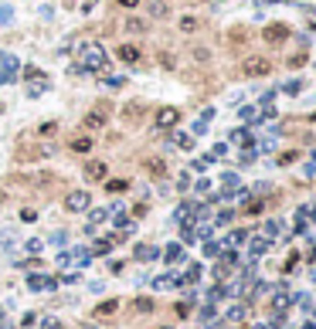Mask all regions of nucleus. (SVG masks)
Listing matches in <instances>:
<instances>
[{
  "mask_svg": "<svg viewBox=\"0 0 316 329\" xmlns=\"http://www.w3.org/2000/svg\"><path fill=\"white\" fill-rule=\"evenodd\" d=\"M296 160H299V153H296V149H289V153H279V160H275V163H279V166H293Z\"/></svg>",
  "mask_w": 316,
  "mask_h": 329,
  "instance_id": "obj_24",
  "label": "nucleus"
},
{
  "mask_svg": "<svg viewBox=\"0 0 316 329\" xmlns=\"http://www.w3.org/2000/svg\"><path fill=\"white\" fill-rule=\"evenodd\" d=\"M147 10H150V17H167V14H170V7H167L163 0H153V3H147Z\"/></svg>",
  "mask_w": 316,
  "mask_h": 329,
  "instance_id": "obj_19",
  "label": "nucleus"
},
{
  "mask_svg": "<svg viewBox=\"0 0 316 329\" xmlns=\"http://www.w3.org/2000/svg\"><path fill=\"white\" fill-rule=\"evenodd\" d=\"M119 7H140V0H116Z\"/></svg>",
  "mask_w": 316,
  "mask_h": 329,
  "instance_id": "obj_52",
  "label": "nucleus"
},
{
  "mask_svg": "<svg viewBox=\"0 0 316 329\" xmlns=\"http://www.w3.org/2000/svg\"><path fill=\"white\" fill-rule=\"evenodd\" d=\"M10 17H14V10H10V7H0V21H10Z\"/></svg>",
  "mask_w": 316,
  "mask_h": 329,
  "instance_id": "obj_51",
  "label": "nucleus"
},
{
  "mask_svg": "<svg viewBox=\"0 0 316 329\" xmlns=\"http://www.w3.org/2000/svg\"><path fill=\"white\" fill-rule=\"evenodd\" d=\"M214 275H218V282H225V278L232 275V265H218V268H214Z\"/></svg>",
  "mask_w": 316,
  "mask_h": 329,
  "instance_id": "obj_39",
  "label": "nucleus"
},
{
  "mask_svg": "<svg viewBox=\"0 0 316 329\" xmlns=\"http://www.w3.org/2000/svg\"><path fill=\"white\" fill-rule=\"evenodd\" d=\"M306 10H310V14H313V17H316V7H306Z\"/></svg>",
  "mask_w": 316,
  "mask_h": 329,
  "instance_id": "obj_54",
  "label": "nucleus"
},
{
  "mask_svg": "<svg viewBox=\"0 0 316 329\" xmlns=\"http://www.w3.org/2000/svg\"><path fill=\"white\" fill-rule=\"evenodd\" d=\"M173 143H177L180 149H190V146H194V136H187V132H173Z\"/></svg>",
  "mask_w": 316,
  "mask_h": 329,
  "instance_id": "obj_23",
  "label": "nucleus"
},
{
  "mask_svg": "<svg viewBox=\"0 0 316 329\" xmlns=\"http://www.w3.org/2000/svg\"><path fill=\"white\" fill-rule=\"evenodd\" d=\"M272 62L265 58V55H248L245 62H241V75H248V78H265V75H272Z\"/></svg>",
  "mask_w": 316,
  "mask_h": 329,
  "instance_id": "obj_2",
  "label": "nucleus"
},
{
  "mask_svg": "<svg viewBox=\"0 0 316 329\" xmlns=\"http://www.w3.org/2000/svg\"><path fill=\"white\" fill-rule=\"evenodd\" d=\"M157 255L160 251L153 248V245H136V258H140V262H153Z\"/></svg>",
  "mask_w": 316,
  "mask_h": 329,
  "instance_id": "obj_16",
  "label": "nucleus"
},
{
  "mask_svg": "<svg viewBox=\"0 0 316 329\" xmlns=\"http://www.w3.org/2000/svg\"><path fill=\"white\" fill-rule=\"evenodd\" d=\"M143 112H147L143 102H126V105H123V119H126V123H140Z\"/></svg>",
  "mask_w": 316,
  "mask_h": 329,
  "instance_id": "obj_11",
  "label": "nucleus"
},
{
  "mask_svg": "<svg viewBox=\"0 0 316 329\" xmlns=\"http://www.w3.org/2000/svg\"><path fill=\"white\" fill-rule=\"evenodd\" d=\"M27 288L31 292H51L55 278H48V275H27Z\"/></svg>",
  "mask_w": 316,
  "mask_h": 329,
  "instance_id": "obj_10",
  "label": "nucleus"
},
{
  "mask_svg": "<svg viewBox=\"0 0 316 329\" xmlns=\"http://www.w3.org/2000/svg\"><path fill=\"white\" fill-rule=\"evenodd\" d=\"M163 329H173V326H163Z\"/></svg>",
  "mask_w": 316,
  "mask_h": 329,
  "instance_id": "obj_58",
  "label": "nucleus"
},
{
  "mask_svg": "<svg viewBox=\"0 0 316 329\" xmlns=\"http://www.w3.org/2000/svg\"><path fill=\"white\" fill-rule=\"evenodd\" d=\"M303 329H316V326H313V323H303Z\"/></svg>",
  "mask_w": 316,
  "mask_h": 329,
  "instance_id": "obj_53",
  "label": "nucleus"
},
{
  "mask_svg": "<svg viewBox=\"0 0 316 329\" xmlns=\"http://www.w3.org/2000/svg\"><path fill=\"white\" fill-rule=\"evenodd\" d=\"M105 123H109V109H105V105H95V109L85 112V119H82V126H85L88 132H99Z\"/></svg>",
  "mask_w": 316,
  "mask_h": 329,
  "instance_id": "obj_4",
  "label": "nucleus"
},
{
  "mask_svg": "<svg viewBox=\"0 0 316 329\" xmlns=\"http://www.w3.org/2000/svg\"><path fill=\"white\" fill-rule=\"evenodd\" d=\"M143 170H147L150 177H163V173H167V160H160V156H147V160H143Z\"/></svg>",
  "mask_w": 316,
  "mask_h": 329,
  "instance_id": "obj_12",
  "label": "nucleus"
},
{
  "mask_svg": "<svg viewBox=\"0 0 316 329\" xmlns=\"http://www.w3.org/2000/svg\"><path fill=\"white\" fill-rule=\"evenodd\" d=\"M112 245H116V238H102V241H95V245H92V255H109V251H112Z\"/></svg>",
  "mask_w": 316,
  "mask_h": 329,
  "instance_id": "obj_18",
  "label": "nucleus"
},
{
  "mask_svg": "<svg viewBox=\"0 0 316 329\" xmlns=\"http://www.w3.org/2000/svg\"><path fill=\"white\" fill-rule=\"evenodd\" d=\"M105 190H109V194H126V190H129V180H109Z\"/></svg>",
  "mask_w": 316,
  "mask_h": 329,
  "instance_id": "obj_21",
  "label": "nucleus"
},
{
  "mask_svg": "<svg viewBox=\"0 0 316 329\" xmlns=\"http://www.w3.org/2000/svg\"><path fill=\"white\" fill-rule=\"evenodd\" d=\"M21 221H38V210H31V207H24V210H21Z\"/></svg>",
  "mask_w": 316,
  "mask_h": 329,
  "instance_id": "obj_46",
  "label": "nucleus"
},
{
  "mask_svg": "<svg viewBox=\"0 0 316 329\" xmlns=\"http://www.w3.org/2000/svg\"><path fill=\"white\" fill-rule=\"evenodd\" d=\"M136 309H140V312H150V309H153V299H143V295H140V299H136Z\"/></svg>",
  "mask_w": 316,
  "mask_h": 329,
  "instance_id": "obj_40",
  "label": "nucleus"
},
{
  "mask_svg": "<svg viewBox=\"0 0 316 329\" xmlns=\"http://www.w3.org/2000/svg\"><path fill=\"white\" fill-rule=\"evenodd\" d=\"M105 170H109V166H105L102 160H88V163H85V180H102Z\"/></svg>",
  "mask_w": 316,
  "mask_h": 329,
  "instance_id": "obj_13",
  "label": "nucleus"
},
{
  "mask_svg": "<svg viewBox=\"0 0 316 329\" xmlns=\"http://www.w3.org/2000/svg\"><path fill=\"white\" fill-rule=\"evenodd\" d=\"M24 78H31V85H34V82H44V71H41V68H24Z\"/></svg>",
  "mask_w": 316,
  "mask_h": 329,
  "instance_id": "obj_28",
  "label": "nucleus"
},
{
  "mask_svg": "<svg viewBox=\"0 0 316 329\" xmlns=\"http://www.w3.org/2000/svg\"><path fill=\"white\" fill-rule=\"evenodd\" d=\"M306 62H310V51H299V55H293V58H289V68H303Z\"/></svg>",
  "mask_w": 316,
  "mask_h": 329,
  "instance_id": "obj_26",
  "label": "nucleus"
},
{
  "mask_svg": "<svg viewBox=\"0 0 316 329\" xmlns=\"http://www.w3.org/2000/svg\"><path fill=\"white\" fill-rule=\"evenodd\" d=\"M190 55H194V62H201V65H204V62H208V58H211V55H208V48H194V51H190Z\"/></svg>",
  "mask_w": 316,
  "mask_h": 329,
  "instance_id": "obj_37",
  "label": "nucleus"
},
{
  "mask_svg": "<svg viewBox=\"0 0 316 329\" xmlns=\"http://www.w3.org/2000/svg\"><path fill=\"white\" fill-rule=\"evenodd\" d=\"M21 184H27V187H55L58 177H55V173H31V177H24Z\"/></svg>",
  "mask_w": 316,
  "mask_h": 329,
  "instance_id": "obj_9",
  "label": "nucleus"
},
{
  "mask_svg": "<svg viewBox=\"0 0 316 329\" xmlns=\"http://www.w3.org/2000/svg\"><path fill=\"white\" fill-rule=\"evenodd\" d=\"M170 285H177L173 275H160V278H157V288H170Z\"/></svg>",
  "mask_w": 316,
  "mask_h": 329,
  "instance_id": "obj_35",
  "label": "nucleus"
},
{
  "mask_svg": "<svg viewBox=\"0 0 316 329\" xmlns=\"http://www.w3.org/2000/svg\"><path fill=\"white\" fill-rule=\"evenodd\" d=\"M41 329H62V323L55 316H48V319H41Z\"/></svg>",
  "mask_w": 316,
  "mask_h": 329,
  "instance_id": "obj_41",
  "label": "nucleus"
},
{
  "mask_svg": "<svg viewBox=\"0 0 316 329\" xmlns=\"http://www.w3.org/2000/svg\"><path fill=\"white\" fill-rule=\"evenodd\" d=\"M123 27H126L129 34H143V31H147V21H140V17H129Z\"/></svg>",
  "mask_w": 316,
  "mask_h": 329,
  "instance_id": "obj_20",
  "label": "nucleus"
},
{
  "mask_svg": "<svg viewBox=\"0 0 316 329\" xmlns=\"http://www.w3.org/2000/svg\"><path fill=\"white\" fill-rule=\"evenodd\" d=\"M241 316H245V309H241V306H232V309L225 312V323H238Z\"/></svg>",
  "mask_w": 316,
  "mask_h": 329,
  "instance_id": "obj_27",
  "label": "nucleus"
},
{
  "mask_svg": "<svg viewBox=\"0 0 316 329\" xmlns=\"http://www.w3.org/2000/svg\"><path fill=\"white\" fill-rule=\"evenodd\" d=\"M245 214H248V217H255V214H262V200H248V207H245Z\"/></svg>",
  "mask_w": 316,
  "mask_h": 329,
  "instance_id": "obj_33",
  "label": "nucleus"
},
{
  "mask_svg": "<svg viewBox=\"0 0 316 329\" xmlns=\"http://www.w3.org/2000/svg\"><path fill=\"white\" fill-rule=\"evenodd\" d=\"M262 38H265V44H282V41L289 38V27H286V24H265Z\"/></svg>",
  "mask_w": 316,
  "mask_h": 329,
  "instance_id": "obj_7",
  "label": "nucleus"
},
{
  "mask_svg": "<svg viewBox=\"0 0 316 329\" xmlns=\"http://www.w3.org/2000/svg\"><path fill=\"white\" fill-rule=\"evenodd\" d=\"M157 129H173L177 123H180V109H173V105H163V109H157Z\"/></svg>",
  "mask_w": 316,
  "mask_h": 329,
  "instance_id": "obj_5",
  "label": "nucleus"
},
{
  "mask_svg": "<svg viewBox=\"0 0 316 329\" xmlns=\"http://www.w3.org/2000/svg\"><path fill=\"white\" fill-rule=\"evenodd\" d=\"M180 31H184V34H194V31H197V17H190V14L180 17Z\"/></svg>",
  "mask_w": 316,
  "mask_h": 329,
  "instance_id": "obj_22",
  "label": "nucleus"
},
{
  "mask_svg": "<svg viewBox=\"0 0 316 329\" xmlns=\"http://www.w3.org/2000/svg\"><path fill=\"white\" fill-rule=\"evenodd\" d=\"M55 129H58V126H55V123H44V126H41V129H38V136H55Z\"/></svg>",
  "mask_w": 316,
  "mask_h": 329,
  "instance_id": "obj_45",
  "label": "nucleus"
},
{
  "mask_svg": "<svg viewBox=\"0 0 316 329\" xmlns=\"http://www.w3.org/2000/svg\"><path fill=\"white\" fill-rule=\"evenodd\" d=\"M160 65H163V68H173L177 62H173V55H170V51H163V55H160Z\"/></svg>",
  "mask_w": 316,
  "mask_h": 329,
  "instance_id": "obj_44",
  "label": "nucleus"
},
{
  "mask_svg": "<svg viewBox=\"0 0 316 329\" xmlns=\"http://www.w3.org/2000/svg\"><path fill=\"white\" fill-rule=\"evenodd\" d=\"M289 302H293V299H289V295H279V299H275V309H279V312H282V309H286V306H289Z\"/></svg>",
  "mask_w": 316,
  "mask_h": 329,
  "instance_id": "obj_48",
  "label": "nucleus"
},
{
  "mask_svg": "<svg viewBox=\"0 0 316 329\" xmlns=\"http://www.w3.org/2000/svg\"><path fill=\"white\" fill-rule=\"evenodd\" d=\"M245 238H248L245 231H232V238H228V245H232V248H238V245H241Z\"/></svg>",
  "mask_w": 316,
  "mask_h": 329,
  "instance_id": "obj_36",
  "label": "nucleus"
},
{
  "mask_svg": "<svg viewBox=\"0 0 316 329\" xmlns=\"http://www.w3.org/2000/svg\"><path fill=\"white\" fill-rule=\"evenodd\" d=\"M197 275H201V265H190V268H187V275H184L180 282H197Z\"/></svg>",
  "mask_w": 316,
  "mask_h": 329,
  "instance_id": "obj_34",
  "label": "nucleus"
},
{
  "mask_svg": "<svg viewBox=\"0 0 316 329\" xmlns=\"http://www.w3.org/2000/svg\"><path fill=\"white\" fill-rule=\"evenodd\" d=\"M116 309H119V302H116V299H105V302H99V306L92 309V316H95V319H105V316H112Z\"/></svg>",
  "mask_w": 316,
  "mask_h": 329,
  "instance_id": "obj_14",
  "label": "nucleus"
},
{
  "mask_svg": "<svg viewBox=\"0 0 316 329\" xmlns=\"http://www.w3.org/2000/svg\"><path fill=\"white\" fill-rule=\"evenodd\" d=\"M0 319H3V309H0Z\"/></svg>",
  "mask_w": 316,
  "mask_h": 329,
  "instance_id": "obj_57",
  "label": "nucleus"
},
{
  "mask_svg": "<svg viewBox=\"0 0 316 329\" xmlns=\"http://www.w3.org/2000/svg\"><path fill=\"white\" fill-rule=\"evenodd\" d=\"M269 251V241L265 238H255V245H252V258H258V255H265Z\"/></svg>",
  "mask_w": 316,
  "mask_h": 329,
  "instance_id": "obj_25",
  "label": "nucleus"
},
{
  "mask_svg": "<svg viewBox=\"0 0 316 329\" xmlns=\"http://www.w3.org/2000/svg\"><path fill=\"white\" fill-rule=\"evenodd\" d=\"M299 88H303V85H299V82H286V92H289V95H296V92H299Z\"/></svg>",
  "mask_w": 316,
  "mask_h": 329,
  "instance_id": "obj_49",
  "label": "nucleus"
},
{
  "mask_svg": "<svg viewBox=\"0 0 316 329\" xmlns=\"http://www.w3.org/2000/svg\"><path fill=\"white\" fill-rule=\"evenodd\" d=\"M116 58L126 62V65H140V62H143V51H140L136 44H119V48H116Z\"/></svg>",
  "mask_w": 316,
  "mask_h": 329,
  "instance_id": "obj_8",
  "label": "nucleus"
},
{
  "mask_svg": "<svg viewBox=\"0 0 316 329\" xmlns=\"http://www.w3.org/2000/svg\"><path fill=\"white\" fill-rule=\"evenodd\" d=\"M211 160H214V156H201V160H194V170H208Z\"/></svg>",
  "mask_w": 316,
  "mask_h": 329,
  "instance_id": "obj_43",
  "label": "nucleus"
},
{
  "mask_svg": "<svg viewBox=\"0 0 316 329\" xmlns=\"http://www.w3.org/2000/svg\"><path fill=\"white\" fill-rule=\"evenodd\" d=\"M79 58H82V68L85 71H102L105 68V48L99 41H88L79 48Z\"/></svg>",
  "mask_w": 316,
  "mask_h": 329,
  "instance_id": "obj_1",
  "label": "nucleus"
},
{
  "mask_svg": "<svg viewBox=\"0 0 316 329\" xmlns=\"http://www.w3.org/2000/svg\"><path fill=\"white\" fill-rule=\"evenodd\" d=\"M0 82H17V58H3V68H0Z\"/></svg>",
  "mask_w": 316,
  "mask_h": 329,
  "instance_id": "obj_15",
  "label": "nucleus"
},
{
  "mask_svg": "<svg viewBox=\"0 0 316 329\" xmlns=\"http://www.w3.org/2000/svg\"><path fill=\"white\" fill-rule=\"evenodd\" d=\"M55 153H58L55 143H41V146H24V149H17V160H21V163H31V160H41V156H55Z\"/></svg>",
  "mask_w": 316,
  "mask_h": 329,
  "instance_id": "obj_3",
  "label": "nucleus"
},
{
  "mask_svg": "<svg viewBox=\"0 0 316 329\" xmlns=\"http://www.w3.org/2000/svg\"><path fill=\"white\" fill-rule=\"evenodd\" d=\"M177 316H190V306H187V302H177Z\"/></svg>",
  "mask_w": 316,
  "mask_h": 329,
  "instance_id": "obj_50",
  "label": "nucleus"
},
{
  "mask_svg": "<svg viewBox=\"0 0 316 329\" xmlns=\"http://www.w3.org/2000/svg\"><path fill=\"white\" fill-rule=\"evenodd\" d=\"M252 329H269V326H262V323H258V326H252Z\"/></svg>",
  "mask_w": 316,
  "mask_h": 329,
  "instance_id": "obj_55",
  "label": "nucleus"
},
{
  "mask_svg": "<svg viewBox=\"0 0 316 329\" xmlns=\"http://www.w3.org/2000/svg\"><path fill=\"white\" fill-rule=\"evenodd\" d=\"M255 156H258V149L252 146V149H245V153H241V163H255Z\"/></svg>",
  "mask_w": 316,
  "mask_h": 329,
  "instance_id": "obj_42",
  "label": "nucleus"
},
{
  "mask_svg": "<svg viewBox=\"0 0 316 329\" xmlns=\"http://www.w3.org/2000/svg\"><path fill=\"white\" fill-rule=\"evenodd\" d=\"M232 217H235V210H228V207H225V210L214 217V224H221V227H225V224H232Z\"/></svg>",
  "mask_w": 316,
  "mask_h": 329,
  "instance_id": "obj_31",
  "label": "nucleus"
},
{
  "mask_svg": "<svg viewBox=\"0 0 316 329\" xmlns=\"http://www.w3.org/2000/svg\"><path fill=\"white\" fill-rule=\"evenodd\" d=\"M232 143H241V146H248V143H252L248 129H235V132H232Z\"/></svg>",
  "mask_w": 316,
  "mask_h": 329,
  "instance_id": "obj_30",
  "label": "nucleus"
},
{
  "mask_svg": "<svg viewBox=\"0 0 316 329\" xmlns=\"http://www.w3.org/2000/svg\"><path fill=\"white\" fill-rule=\"evenodd\" d=\"M88 190H68L65 194V207L72 210V214H82V210H88Z\"/></svg>",
  "mask_w": 316,
  "mask_h": 329,
  "instance_id": "obj_6",
  "label": "nucleus"
},
{
  "mask_svg": "<svg viewBox=\"0 0 316 329\" xmlns=\"http://www.w3.org/2000/svg\"><path fill=\"white\" fill-rule=\"evenodd\" d=\"M296 265H299V255L293 251V255H289V262H286V271H296Z\"/></svg>",
  "mask_w": 316,
  "mask_h": 329,
  "instance_id": "obj_47",
  "label": "nucleus"
},
{
  "mask_svg": "<svg viewBox=\"0 0 316 329\" xmlns=\"http://www.w3.org/2000/svg\"><path fill=\"white\" fill-rule=\"evenodd\" d=\"M102 82H105L109 88H123V85H126V78H123V75H105Z\"/></svg>",
  "mask_w": 316,
  "mask_h": 329,
  "instance_id": "obj_29",
  "label": "nucleus"
},
{
  "mask_svg": "<svg viewBox=\"0 0 316 329\" xmlns=\"http://www.w3.org/2000/svg\"><path fill=\"white\" fill-rule=\"evenodd\" d=\"M310 123H316V112H313V116H310Z\"/></svg>",
  "mask_w": 316,
  "mask_h": 329,
  "instance_id": "obj_56",
  "label": "nucleus"
},
{
  "mask_svg": "<svg viewBox=\"0 0 316 329\" xmlns=\"http://www.w3.org/2000/svg\"><path fill=\"white\" fill-rule=\"evenodd\" d=\"M180 255H184L180 245H170V248H167V262H180Z\"/></svg>",
  "mask_w": 316,
  "mask_h": 329,
  "instance_id": "obj_32",
  "label": "nucleus"
},
{
  "mask_svg": "<svg viewBox=\"0 0 316 329\" xmlns=\"http://www.w3.org/2000/svg\"><path fill=\"white\" fill-rule=\"evenodd\" d=\"M105 214H109V210H92V217H88V227H95L99 221H105Z\"/></svg>",
  "mask_w": 316,
  "mask_h": 329,
  "instance_id": "obj_38",
  "label": "nucleus"
},
{
  "mask_svg": "<svg viewBox=\"0 0 316 329\" xmlns=\"http://www.w3.org/2000/svg\"><path fill=\"white\" fill-rule=\"evenodd\" d=\"M68 146H72L75 153H88V149H92V136H75Z\"/></svg>",
  "mask_w": 316,
  "mask_h": 329,
  "instance_id": "obj_17",
  "label": "nucleus"
}]
</instances>
